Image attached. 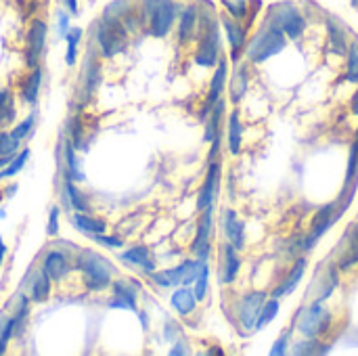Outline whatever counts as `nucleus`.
Returning <instances> with one entry per match:
<instances>
[{"mask_svg":"<svg viewBox=\"0 0 358 356\" xmlns=\"http://www.w3.org/2000/svg\"><path fill=\"white\" fill-rule=\"evenodd\" d=\"M197 48L193 61L201 67H216L222 55L220 42V19L214 13V4L208 2V8L199 6V29H197Z\"/></svg>","mask_w":358,"mask_h":356,"instance_id":"obj_1","label":"nucleus"},{"mask_svg":"<svg viewBox=\"0 0 358 356\" xmlns=\"http://www.w3.org/2000/svg\"><path fill=\"white\" fill-rule=\"evenodd\" d=\"M266 23H271L273 27L281 29L285 34L287 40L292 42H298L302 40V36L306 34L308 29V19L306 15L302 13V8L294 2V0H279V2H273L266 13H264V19Z\"/></svg>","mask_w":358,"mask_h":356,"instance_id":"obj_2","label":"nucleus"},{"mask_svg":"<svg viewBox=\"0 0 358 356\" xmlns=\"http://www.w3.org/2000/svg\"><path fill=\"white\" fill-rule=\"evenodd\" d=\"M287 38L281 29L273 27L271 23L262 21L260 27L254 31V36L248 40V46H245V59L250 63H266L268 59L277 57L279 52L285 50L287 46Z\"/></svg>","mask_w":358,"mask_h":356,"instance_id":"obj_3","label":"nucleus"},{"mask_svg":"<svg viewBox=\"0 0 358 356\" xmlns=\"http://www.w3.org/2000/svg\"><path fill=\"white\" fill-rule=\"evenodd\" d=\"M331 327H334V313L319 302H310L308 306H302L296 317V332L302 338L321 340L331 332Z\"/></svg>","mask_w":358,"mask_h":356,"instance_id":"obj_4","label":"nucleus"},{"mask_svg":"<svg viewBox=\"0 0 358 356\" xmlns=\"http://www.w3.org/2000/svg\"><path fill=\"white\" fill-rule=\"evenodd\" d=\"M126 38H128V29L120 19L101 17V21L94 27V44L99 48V55L105 59H111L117 52H122Z\"/></svg>","mask_w":358,"mask_h":356,"instance_id":"obj_5","label":"nucleus"},{"mask_svg":"<svg viewBox=\"0 0 358 356\" xmlns=\"http://www.w3.org/2000/svg\"><path fill=\"white\" fill-rule=\"evenodd\" d=\"M78 269L82 271L84 285L90 292H103L113 283L111 281V266L107 264L105 258L96 256L94 252H84L78 260Z\"/></svg>","mask_w":358,"mask_h":356,"instance_id":"obj_6","label":"nucleus"},{"mask_svg":"<svg viewBox=\"0 0 358 356\" xmlns=\"http://www.w3.org/2000/svg\"><path fill=\"white\" fill-rule=\"evenodd\" d=\"M338 285H340V269H338L336 262L329 258V260H325L323 264H319L317 271H315L313 285H310L308 292H306L308 302H319V304H323L325 300L331 298V294L336 292Z\"/></svg>","mask_w":358,"mask_h":356,"instance_id":"obj_7","label":"nucleus"},{"mask_svg":"<svg viewBox=\"0 0 358 356\" xmlns=\"http://www.w3.org/2000/svg\"><path fill=\"white\" fill-rule=\"evenodd\" d=\"M342 218V212H340V204L338 199L323 206L315 216H313V222H310V233L302 239V252L308 254L315 250V243Z\"/></svg>","mask_w":358,"mask_h":356,"instance_id":"obj_8","label":"nucleus"},{"mask_svg":"<svg viewBox=\"0 0 358 356\" xmlns=\"http://www.w3.org/2000/svg\"><path fill=\"white\" fill-rule=\"evenodd\" d=\"M203 262L201 260H185L174 269H166L159 273H153L151 279L159 287H178V285H191L195 283Z\"/></svg>","mask_w":358,"mask_h":356,"instance_id":"obj_9","label":"nucleus"},{"mask_svg":"<svg viewBox=\"0 0 358 356\" xmlns=\"http://www.w3.org/2000/svg\"><path fill=\"white\" fill-rule=\"evenodd\" d=\"M46 38H48V23L40 17H34L25 34V63L29 69L40 67V59L46 50Z\"/></svg>","mask_w":358,"mask_h":356,"instance_id":"obj_10","label":"nucleus"},{"mask_svg":"<svg viewBox=\"0 0 358 356\" xmlns=\"http://www.w3.org/2000/svg\"><path fill=\"white\" fill-rule=\"evenodd\" d=\"M331 260L340 269V273H348L358 264V222H350L344 235L340 237Z\"/></svg>","mask_w":358,"mask_h":356,"instance_id":"obj_11","label":"nucleus"},{"mask_svg":"<svg viewBox=\"0 0 358 356\" xmlns=\"http://www.w3.org/2000/svg\"><path fill=\"white\" fill-rule=\"evenodd\" d=\"M178 10H180V6L176 4V0H159L147 21V31L153 38H166L176 23Z\"/></svg>","mask_w":358,"mask_h":356,"instance_id":"obj_12","label":"nucleus"},{"mask_svg":"<svg viewBox=\"0 0 358 356\" xmlns=\"http://www.w3.org/2000/svg\"><path fill=\"white\" fill-rule=\"evenodd\" d=\"M212 235H214V206L201 210V218L197 225L195 239L191 243V252L197 260L208 262L212 254Z\"/></svg>","mask_w":358,"mask_h":356,"instance_id":"obj_13","label":"nucleus"},{"mask_svg":"<svg viewBox=\"0 0 358 356\" xmlns=\"http://www.w3.org/2000/svg\"><path fill=\"white\" fill-rule=\"evenodd\" d=\"M266 300H268L266 292H248V294H243L237 300L235 313H237V319H239V323H241V327L245 332H254L256 329L258 315H260V311H262Z\"/></svg>","mask_w":358,"mask_h":356,"instance_id":"obj_14","label":"nucleus"},{"mask_svg":"<svg viewBox=\"0 0 358 356\" xmlns=\"http://www.w3.org/2000/svg\"><path fill=\"white\" fill-rule=\"evenodd\" d=\"M218 19H220V29L227 34V40H229L231 59L237 63L245 55V46H248V40H250L248 38V27H245L243 21H237L227 13L218 15Z\"/></svg>","mask_w":358,"mask_h":356,"instance_id":"obj_15","label":"nucleus"},{"mask_svg":"<svg viewBox=\"0 0 358 356\" xmlns=\"http://www.w3.org/2000/svg\"><path fill=\"white\" fill-rule=\"evenodd\" d=\"M176 34H178V42L182 46L191 44L197 38V29H199V4L189 2L185 6H180L178 17H176Z\"/></svg>","mask_w":358,"mask_h":356,"instance_id":"obj_16","label":"nucleus"},{"mask_svg":"<svg viewBox=\"0 0 358 356\" xmlns=\"http://www.w3.org/2000/svg\"><path fill=\"white\" fill-rule=\"evenodd\" d=\"M227 80H229V61L220 57V61L216 63L214 67V76H212V82H210V90H208V97H206V103L201 107V113L199 118L206 122L208 113L212 111V107L222 99V92L227 88Z\"/></svg>","mask_w":358,"mask_h":356,"instance_id":"obj_17","label":"nucleus"},{"mask_svg":"<svg viewBox=\"0 0 358 356\" xmlns=\"http://www.w3.org/2000/svg\"><path fill=\"white\" fill-rule=\"evenodd\" d=\"M325 31H327V48L336 57H346L350 38H348V27L342 19L334 15H325Z\"/></svg>","mask_w":358,"mask_h":356,"instance_id":"obj_18","label":"nucleus"},{"mask_svg":"<svg viewBox=\"0 0 358 356\" xmlns=\"http://www.w3.org/2000/svg\"><path fill=\"white\" fill-rule=\"evenodd\" d=\"M220 176H222L220 162H216V159L210 162L206 180H203V185L199 189V195H197V210L199 212L216 204V197H218V191H220Z\"/></svg>","mask_w":358,"mask_h":356,"instance_id":"obj_19","label":"nucleus"},{"mask_svg":"<svg viewBox=\"0 0 358 356\" xmlns=\"http://www.w3.org/2000/svg\"><path fill=\"white\" fill-rule=\"evenodd\" d=\"M306 271H308V260H306V256H302V258H298V260L292 264V269H289V273L285 275V279L271 292V298L281 300V298L292 296V294L300 287V283H302Z\"/></svg>","mask_w":358,"mask_h":356,"instance_id":"obj_20","label":"nucleus"},{"mask_svg":"<svg viewBox=\"0 0 358 356\" xmlns=\"http://www.w3.org/2000/svg\"><path fill=\"white\" fill-rule=\"evenodd\" d=\"M101 78H103L101 61L92 52H88V57L84 61V67H82V99L84 101L94 97V92L101 86Z\"/></svg>","mask_w":358,"mask_h":356,"instance_id":"obj_21","label":"nucleus"},{"mask_svg":"<svg viewBox=\"0 0 358 356\" xmlns=\"http://www.w3.org/2000/svg\"><path fill=\"white\" fill-rule=\"evenodd\" d=\"M222 231H224L227 241H229L235 250H239V252L245 250V225H243V220L237 216V212L231 210V208L222 212Z\"/></svg>","mask_w":358,"mask_h":356,"instance_id":"obj_22","label":"nucleus"},{"mask_svg":"<svg viewBox=\"0 0 358 356\" xmlns=\"http://www.w3.org/2000/svg\"><path fill=\"white\" fill-rule=\"evenodd\" d=\"M42 271L48 275L50 281H63L69 271H71V264H69V258L59 252V250H48L44 256H42Z\"/></svg>","mask_w":358,"mask_h":356,"instance_id":"obj_23","label":"nucleus"},{"mask_svg":"<svg viewBox=\"0 0 358 356\" xmlns=\"http://www.w3.org/2000/svg\"><path fill=\"white\" fill-rule=\"evenodd\" d=\"M239 271H241V256H239V250H235L231 243H224V245H222V275H220V283H222V285L235 283Z\"/></svg>","mask_w":358,"mask_h":356,"instance_id":"obj_24","label":"nucleus"},{"mask_svg":"<svg viewBox=\"0 0 358 356\" xmlns=\"http://www.w3.org/2000/svg\"><path fill=\"white\" fill-rule=\"evenodd\" d=\"M170 304L180 317H189L197 308V298H195V294H193V290L189 285H178L174 290V294L170 296Z\"/></svg>","mask_w":358,"mask_h":356,"instance_id":"obj_25","label":"nucleus"},{"mask_svg":"<svg viewBox=\"0 0 358 356\" xmlns=\"http://www.w3.org/2000/svg\"><path fill=\"white\" fill-rule=\"evenodd\" d=\"M248 86H250V73L245 65H239L233 76L229 78V99L233 105H239L243 101V97L248 94Z\"/></svg>","mask_w":358,"mask_h":356,"instance_id":"obj_26","label":"nucleus"},{"mask_svg":"<svg viewBox=\"0 0 358 356\" xmlns=\"http://www.w3.org/2000/svg\"><path fill=\"white\" fill-rule=\"evenodd\" d=\"M227 143H229V151L233 155L241 153V145H243V124H241V115L239 109H233L227 122Z\"/></svg>","mask_w":358,"mask_h":356,"instance_id":"obj_27","label":"nucleus"},{"mask_svg":"<svg viewBox=\"0 0 358 356\" xmlns=\"http://www.w3.org/2000/svg\"><path fill=\"white\" fill-rule=\"evenodd\" d=\"M71 222H73V227H76L80 233H86V235H92V237L105 233V229H107V222H105V220L94 218V216H90L88 212H76L73 218H71Z\"/></svg>","mask_w":358,"mask_h":356,"instance_id":"obj_28","label":"nucleus"},{"mask_svg":"<svg viewBox=\"0 0 358 356\" xmlns=\"http://www.w3.org/2000/svg\"><path fill=\"white\" fill-rule=\"evenodd\" d=\"M222 118H224V101L220 99L214 107H212V111L208 113V118H206V134H203V141L206 143H212L216 136H220L222 134Z\"/></svg>","mask_w":358,"mask_h":356,"instance_id":"obj_29","label":"nucleus"},{"mask_svg":"<svg viewBox=\"0 0 358 356\" xmlns=\"http://www.w3.org/2000/svg\"><path fill=\"white\" fill-rule=\"evenodd\" d=\"M40 86H42V69L34 67V69H29L27 78L21 84V99L25 103H36L40 97Z\"/></svg>","mask_w":358,"mask_h":356,"instance_id":"obj_30","label":"nucleus"},{"mask_svg":"<svg viewBox=\"0 0 358 356\" xmlns=\"http://www.w3.org/2000/svg\"><path fill=\"white\" fill-rule=\"evenodd\" d=\"M50 283L52 281L48 279V275L40 269V273L29 283V302H34V304L46 302L50 298Z\"/></svg>","mask_w":358,"mask_h":356,"instance_id":"obj_31","label":"nucleus"},{"mask_svg":"<svg viewBox=\"0 0 358 356\" xmlns=\"http://www.w3.org/2000/svg\"><path fill=\"white\" fill-rule=\"evenodd\" d=\"M122 260L128 264L143 266V271H147V273H153V269H155V264L151 262V252L147 245H132L128 252L122 254Z\"/></svg>","mask_w":358,"mask_h":356,"instance_id":"obj_32","label":"nucleus"},{"mask_svg":"<svg viewBox=\"0 0 358 356\" xmlns=\"http://www.w3.org/2000/svg\"><path fill=\"white\" fill-rule=\"evenodd\" d=\"M331 348L329 346H325V344H321L319 340H315V338H304V340H300V342H292V346H289V355H296V356H310V355H327Z\"/></svg>","mask_w":358,"mask_h":356,"instance_id":"obj_33","label":"nucleus"},{"mask_svg":"<svg viewBox=\"0 0 358 356\" xmlns=\"http://www.w3.org/2000/svg\"><path fill=\"white\" fill-rule=\"evenodd\" d=\"M65 201L69 208H73L76 212H90L88 199L84 197V193L73 185L71 178H65Z\"/></svg>","mask_w":358,"mask_h":356,"instance_id":"obj_34","label":"nucleus"},{"mask_svg":"<svg viewBox=\"0 0 358 356\" xmlns=\"http://www.w3.org/2000/svg\"><path fill=\"white\" fill-rule=\"evenodd\" d=\"M65 178H71V180H78V183H82L86 178L84 172H80V168H78L76 147H73L71 141H65Z\"/></svg>","mask_w":358,"mask_h":356,"instance_id":"obj_35","label":"nucleus"},{"mask_svg":"<svg viewBox=\"0 0 358 356\" xmlns=\"http://www.w3.org/2000/svg\"><path fill=\"white\" fill-rule=\"evenodd\" d=\"M279 311H281V304L277 298H268L258 315V321H256V329L254 332H262L266 325H271L277 317H279Z\"/></svg>","mask_w":358,"mask_h":356,"instance_id":"obj_36","label":"nucleus"},{"mask_svg":"<svg viewBox=\"0 0 358 356\" xmlns=\"http://www.w3.org/2000/svg\"><path fill=\"white\" fill-rule=\"evenodd\" d=\"M346 82H358V38H352L346 50Z\"/></svg>","mask_w":358,"mask_h":356,"instance_id":"obj_37","label":"nucleus"},{"mask_svg":"<svg viewBox=\"0 0 358 356\" xmlns=\"http://www.w3.org/2000/svg\"><path fill=\"white\" fill-rule=\"evenodd\" d=\"M111 285H113L115 298L122 300L128 306V311H136V292H134V287L130 283H126V281H115Z\"/></svg>","mask_w":358,"mask_h":356,"instance_id":"obj_38","label":"nucleus"},{"mask_svg":"<svg viewBox=\"0 0 358 356\" xmlns=\"http://www.w3.org/2000/svg\"><path fill=\"white\" fill-rule=\"evenodd\" d=\"M27 159H29V149H21V151L8 162V166L0 170V180L17 176V174L25 168V162H27Z\"/></svg>","mask_w":358,"mask_h":356,"instance_id":"obj_39","label":"nucleus"},{"mask_svg":"<svg viewBox=\"0 0 358 356\" xmlns=\"http://www.w3.org/2000/svg\"><path fill=\"white\" fill-rule=\"evenodd\" d=\"M21 151V138L15 136L10 130H0V155L15 157Z\"/></svg>","mask_w":358,"mask_h":356,"instance_id":"obj_40","label":"nucleus"},{"mask_svg":"<svg viewBox=\"0 0 358 356\" xmlns=\"http://www.w3.org/2000/svg\"><path fill=\"white\" fill-rule=\"evenodd\" d=\"M250 2L252 0H220V4L224 6V13L231 15L237 21H245L250 15Z\"/></svg>","mask_w":358,"mask_h":356,"instance_id":"obj_41","label":"nucleus"},{"mask_svg":"<svg viewBox=\"0 0 358 356\" xmlns=\"http://www.w3.org/2000/svg\"><path fill=\"white\" fill-rule=\"evenodd\" d=\"M208 290H210V266H208V262H203V266L193 283V294H195L197 302L208 298Z\"/></svg>","mask_w":358,"mask_h":356,"instance_id":"obj_42","label":"nucleus"},{"mask_svg":"<svg viewBox=\"0 0 358 356\" xmlns=\"http://www.w3.org/2000/svg\"><path fill=\"white\" fill-rule=\"evenodd\" d=\"M15 118V101L8 90H0V124H10Z\"/></svg>","mask_w":358,"mask_h":356,"instance_id":"obj_43","label":"nucleus"},{"mask_svg":"<svg viewBox=\"0 0 358 356\" xmlns=\"http://www.w3.org/2000/svg\"><path fill=\"white\" fill-rule=\"evenodd\" d=\"M292 336H294V329H287V332H283L277 340H275V344H273V348H271V356H285L289 355V346H292Z\"/></svg>","mask_w":358,"mask_h":356,"instance_id":"obj_44","label":"nucleus"},{"mask_svg":"<svg viewBox=\"0 0 358 356\" xmlns=\"http://www.w3.org/2000/svg\"><path fill=\"white\" fill-rule=\"evenodd\" d=\"M13 336H15V321H13V317H6L0 327V355L6 353V346L13 340Z\"/></svg>","mask_w":358,"mask_h":356,"instance_id":"obj_45","label":"nucleus"},{"mask_svg":"<svg viewBox=\"0 0 358 356\" xmlns=\"http://www.w3.org/2000/svg\"><path fill=\"white\" fill-rule=\"evenodd\" d=\"M34 124H36V115H34V113H29V115H27L23 122H19V124H17V126H15L10 132L23 141V138H27V136L31 134V130H34Z\"/></svg>","mask_w":358,"mask_h":356,"instance_id":"obj_46","label":"nucleus"},{"mask_svg":"<svg viewBox=\"0 0 358 356\" xmlns=\"http://www.w3.org/2000/svg\"><path fill=\"white\" fill-rule=\"evenodd\" d=\"M69 17H71V15H69L65 8L57 10V34H59V38H65L67 29L71 27V25H69Z\"/></svg>","mask_w":358,"mask_h":356,"instance_id":"obj_47","label":"nucleus"},{"mask_svg":"<svg viewBox=\"0 0 358 356\" xmlns=\"http://www.w3.org/2000/svg\"><path fill=\"white\" fill-rule=\"evenodd\" d=\"M94 241L96 243H101V245H105V248H111V250H115V248H122L124 245V241H122V237H117V235H113V237H109V235H94Z\"/></svg>","mask_w":358,"mask_h":356,"instance_id":"obj_48","label":"nucleus"},{"mask_svg":"<svg viewBox=\"0 0 358 356\" xmlns=\"http://www.w3.org/2000/svg\"><path fill=\"white\" fill-rule=\"evenodd\" d=\"M46 233H48L50 237H57V235H59V208H52V210H50Z\"/></svg>","mask_w":358,"mask_h":356,"instance_id":"obj_49","label":"nucleus"},{"mask_svg":"<svg viewBox=\"0 0 358 356\" xmlns=\"http://www.w3.org/2000/svg\"><path fill=\"white\" fill-rule=\"evenodd\" d=\"M76 61H78V44H69L67 42V52H65V63L71 67V65H76Z\"/></svg>","mask_w":358,"mask_h":356,"instance_id":"obj_50","label":"nucleus"},{"mask_svg":"<svg viewBox=\"0 0 358 356\" xmlns=\"http://www.w3.org/2000/svg\"><path fill=\"white\" fill-rule=\"evenodd\" d=\"M170 355L172 356L189 355V348H187V344H185V342H176V344H174V348H170Z\"/></svg>","mask_w":358,"mask_h":356,"instance_id":"obj_51","label":"nucleus"},{"mask_svg":"<svg viewBox=\"0 0 358 356\" xmlns=\"http://www.w3.org/2000/svg\"><path fill=\"white\" fill-rule=\"evenodd\" d=\"M69 15H78V0H61Z\"/></svg>","mask_w":358,"mask_h":356,"instance_id":"obj_52","label":"nucleus"},{"mask_svg":"<svg viewBox=\"0 0 358 356\" xmlns=\"http://www.w3.org/2000/svg\"><path fill=\"white\" fill-rule=\"evenodd\" d=\"M350 109H352V113L358 115V82H357V92H355V97H352V101H350ZM357 136H358V130H357Z\"/></svg>","mask_w":358,"mask_h":356,"instance_id":"obj_53","label":"nucleus"},{"mask_svg":"<svg viewBox=\"0 0 358 356\" xmlns=\"http://www.w3.org/2000/svg\"><path fill=\"white\" fill-rule=\"evenodd\" d=\"M4 256H6V245H4V239L0 237V266L4 262Z\"/></svg>","mask_w":358,"mask_h":356,"instance_id":"obj_54","label":"nucleus"},{"mask_svg":"<svg viewBox=\"0 0 358 356\" xmlns=\"http://www.w3.org/2000/svg\"><path fill=\"white\" fill-rule=\"evenodd\" d=\"M10 159H13V157H6V155H0V170H2V168H6Z\"/></svg>","mask_w":358,"mask_h":356,"instance_id":"obj_55","label":"nucleus"},{"mask_svg":"<svg viewBox=\"0 0 358 356\" xmlns=\"http://www.w3.org/2000/svg\"><path fill=\"white\" fill-rule=\"evenodd\" d=\"M15 189H17V185H10L8 189H4V191H2V195H6V197H10V193H13Z\"/></svg>","mask_w":358,"mask_h":356,"instance_id":"obj_56","label":"nucleus"},{"mask_svg":"<svg viewBox=\"0 0 358 356\" xmlns=\"http://www.w3.org/2000/svg\"><path fill=\"white\" fill-rule=\"evenodd\" d=\"M141 321H143V327L147 329V315L145 313H141Z\"/></svg>","mask_w":358,"mask_h":356,"instance_id":"obj_57","label":"nucleus"},{"mask_svg":"<svg viewBox=\"0 0 358 356\" xmlns=\"http://www.w3.org/2000/svg\"><path fill=\"white\" fill-rule=\"evenodd\" d=\"M0 199H2V191H0Z\"/></svg>","mask_w":358,"mask_h":356,"instance_id":"obj_58","label":"nucleus"}]
</instances>
